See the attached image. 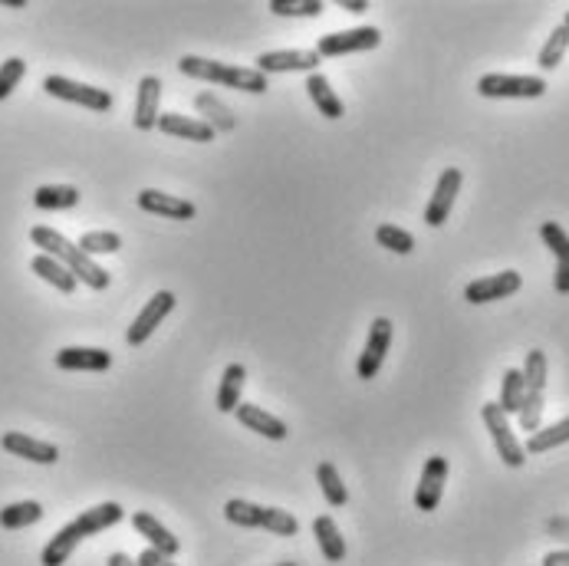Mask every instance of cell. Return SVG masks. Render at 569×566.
Returning a JSON list of instances; mask_svg holds the SVG:
<instances>
[{"mask_svg": "<svg viewBox=\"0 0 569 566\" xmlns=\"http://www.w3.org/2000/svg\"><path fill=\"white\" fill-rule=\"evenodd\" d=\"M122 514H125L122 504H116V501L89 507V511H83L76 520H70L66 527L56 530V534L50 537V543L40 553V563L43 566H63L66 560L73 557V550L79 547V543H83L86 537L102 534V530L116 527L119 520H122Z\"/></svg>", "mask_w": 569, "mask_h": 566, "instance_id": "1", "label": "cell"}, {"mask_svg": "<svg viewBox=\"0 0 569 566\" xmlns=\"http://www.w3.org/2000/svg\"><path fill=\"white\" fill-rule=\"evenodd\" d=\"M30 241L37 244L43 254H50V257L60 260V264L70 270V274H73L79 283H86V287H93V290H106V287H109V280H112L109 270H102L93 257H86L73 241H66L60 231L37 224V228L30 231Z\"/></svg>", "mask_w": 569, "mask_h": 566, "instance_id": "2", "label": "cell"}, {"mask_svg": "<svg viewBox=\"0 0 569 566\" xmlns=\"http://www.w3.org/2000/svg\"><path fill=\"white\" fill-rule=\"evenodd\" d=\"M178 70L191 76V79H201V83H214V86H227V89H237V93H267V76L257 70V66H227L218 60H204V56H181L178 60Z\"/></svg>", "mask_w": 569, "mask_h": 566, "instance_id": "3", "label": "cell"}, {"mask_svg": "<svg viewBox=\"0 0 569 566\" xmlns=\"http://www.w3.org/2000/svg\"><path fill=\"white\" fill-rule=\"evenodd\" d=\"M224 517L237 527H260V530H270V534H277V537H297L300 534V520L290 511H280V507H260V504L241 501V497H234V501L224 504Z\"/></svg>", "mask_w": 569, "mask_h": 566, "instance_id": "4", "label": "cell"}, {"mask_svg": "<svg viewBox=\"0 0 569 566\" xmlns=\"http://www.w3.org/2000/svg\"><path fill=\"white\" fill-rule=\"evenodd\" d=\"M477 93L484 99H540L546 93V79L543 76L487 73L477 79Z\"/></svg>", "mask_w": 569, "mask_h": 566, "instance_id": "5", "label": "cell"}, {"mask_svg": "<svg viewBox=\"0 0 569 566\" xmlns=\"http://www.w3.org/2000/svg\"><path fill=\"white\" fill-rule=\"evenodd\" d=\"M43 89H47L53 99H63V103H73V106H83V109H93V112H109L112 103H116L109 89L76 83V79H70V76H47L43 79Z\"/></svg>", "mask_w": 569, "mask_h": 566, "instance_id": "6", "label": "cell"}, {"mask_svg": "<svg viewBox=\"0 0 569 566\" xmlns=\"http://www.w3.org/2000/svg\"><path fill=\"white\" fill-rule=\"evenodd\" d=\"M481 418H484L487 432H491V438H494V448H497L500 461H504L507 468H523V461H527V451H523V445L517 441L514 428H510V418L500 412V405L497 402L481 405Z\"/></svg>", "mask_w": 569, "mask_h": 566, "instance_id": "7", "label": "cell"}, {"mask_svg": "<svg viewBox=\"0 0 569 566\" xmlns=\"http://www.w3.org/2000/svg\"><path fill=\"white\" fill-rule=\"evenodd\" d=\"M382 43L379 27H352V30H339V33H323L316 40V53L323 56H346V53H366L375 50Z\"/></svg>", "mask_w": 569, "mask_h": 566, "instance_id": "8", "label": "cell"}, {"mask_svg": "<svg viewBox=\"0 0 569 566\" xmlns=\"http://www.w3.org/2000/svg\"><path fill=\"white\" fill-rule=\"evenodd\" d=\"M389 346H392V320H389V316H375L372 326H369L366 349H362L359 362H356L359 379H375V376H379L382 362H385V356H389Z\"/></svg>", "mask_w": 569, "mask_h": 566, "instance_id": "9", "label": "cell"}, {"mask_svg": "<svg viewBox=\"0 0 569 566\" xmlns=\"http://www.w3.org/2000/svg\"><path fill=\"white\" fill-rule=\"evenodd\" d=\"M172 310H175V293L172 290H158L155 297L142 307V313L135 316V323L129 326V333H125V343H129V346L149 343V336L158 330V323H162Z\"/></svg>", "mask_w": 569, "mask_h": 566, "instance_id": "10", "label": "cell"}, {"mask_svg": "<svg viewBox=\"0 0 569 566\" xmlns=\"http://www.w3.org/2000/svg\"><path fill=\"white\" fill-rule=\"evenodd\" d=\"M523 287V277L517 270H500V274H491V277H481L464 287V300L474 303V307H481V303H494V300H507L514 297V293Z\"/></svg>", "mask_w": 569, "mask_h": 566, "instance_id": "11", "label": "cell"}, {"mask_svg": "<svg viewBox=\"0 0 569 566\" xmlns=\"http://www.w3.org/2000/svg\"><path fill=\"white\" fill-rule=\"evenodd\" d=\"M461 185H464L461 168H445V172H441L438 185H435V195H431L428 208H425V224H428V228H441V224L448 221L454 201H458Z\"/></svg>", "mask_w": 569, "mask_h": 566, "instance_id": "12", "label": "cell"}, {"mask_svg": "<svg viewBox=\"0 0 569 566\" xmlns=\"http://www.w3.org/2000/svg\"><path fill=\"white\" fill-rule=\"evenodd\" d=\"M320 53L316 50H270L257 56V70L270 76V73H316L320 70Z\"/></svg>", "mask_w": 569, "mask_h": 566, "instance_id": "13", "label": "cell"}, {"mask_svg": "<svg viewBox=\"0 0 569 566\" xmlns=\"http://www.w3.org/2000/svg\"><path fill=\"white\" fill-rule=\"evenodd\" d=\"M445 484H448V458H428L425 468H421V478H418V488H415V507L418 511H438L441 504V494H445Z\"/></svg>", "mask_w": 569, "mask_h": 566, "instance_id": "14", "label": "cell"}, {"mask_svg": "<svg viewBox=\"0 0 569 566\" xmlns=\"http://www.w3.org/2000/svg\"><path fill=\"white\" fill-rule=\"evenodd\" d=\"M139 208L149 211V214H158V218H172V221H191L198 214L195 201L165 195V191H155V188L139 191Z\"/></svg>", "mask_w": 569, "mask_h": 566, "instance_id": "15", "label": "cell"}, {"mask_svg": "<svg viewBox=\"0 0 569 566\" xmlns=\"http://www.w3.org/2000/svg\"><path fill=\"white\" fill-rule=\"evenodd\" d=\"M540 237L543 244L550 247L553 257H556V277H553V287L556 293H569V234L560 228L556 221H543L540 224Z\"/></svg>", "mask_w": 569, "mask_h": 566, "instance_id": "16", "label": "cell"}, {"mask_svg": "<svg viewBox=\"0 0 569 566\" xmlns=\"http://www.w3.org/2000/svg\"><path fill=\"white\" fill-rule=\"evenodd\" d=\"M0 445H4V451H10V455L33 461V464H56L60 461V448L50 445V441L30 438L24 432H7L4 438H0Z\"/></svg>", "mask_w": 569, "mask_h": 566, "instance_id": "17", "label": "cell"}, {"mask_svg": "<svg viewBox=\"0 0 569 566\" xmlns=\"http://www.w3.org/2000/svg\"><path fill=\"white\" fill-rule=\"evenodd\" d=\"M56 366L66 372H106L112 366V353L93 346H66L56 353Z\"/></svg>", "mask_w": 569, "mask_h": 566, "instance_id": "18", "label": "cell"}, {"mask_svg": "<svg viewBox=\"0 0 569 566\" xmlns=\"http://www.w3.org/2000/svg\"><path fill=\"white\" fill-rule=\"evenodd\" d=\"M234 415H237V422L250 428V432L264 435L270 441H283V438L290 435V428H287V422H283V418L270 415L267 409H260V405H254V402H241L234 409Z\"/></svg>", "mask_w": 569, "mask_h": 566, "instance_id": "19", "label": "cell"}, {"mask_svg": "<svg viewBox=\"0 0 569 566\" xmlns=\"http://www.w3.org/2000/svg\"><path fill=\"white\" fill-rule=\"evenodd\" d=\"M158 103H162V79L158 76H142L139 79V96H135V129L149 132L158 126Z\"/></svg>", "mask_w": 569, "mask_h": 566, "instance_id": "20", "label": "cell"}, {"mask_svg": "<svg viewBox=\"0 0 569 566\" xmlns=\"http://www.w3.org/2000/svg\"><path fill=\"white\" fill-rule=\"evenodd\" d=\"M132 527L139 530V534H142L145 540H149V547H152V550L165 553V557H175V553L181 550L178 537L162 524V520L152 517L149 511H135V514H132Z\"/></svg>", "mask_w": 569, "mask_h": 566, "instance_id": "21", "label": "cell"}, {"mask_svg": "<svg viewBox=\"0 0 569 566\" xmlns=\"http://www.w3.org/2000/svg\"><path fill=\"white\" fill-rule=\"evenodd\" d=\"M165 135H175V139H188V142H214V132L211 126H204L201 119H191V116H181V112H162L158 116V126Z\"/></svg>", "mask_w": 569, "mask_h": 566, "instance_id": "22", "label": "cell"}, {"mask_svg": "<svg viewBox=\"0 0 569 566\" xmlns=\"http://www.w3.org/2000/svg\"><path fill=\"white\" fill-rule=\"evenodd\" d=\"M313 534H316V543H320V550H323V557L329 563H343L346 560V537H343V530L336 527V520L333 517H316L313 520Z\"/></svg>", "mask_w": 569, "mask_h": 566, "instance_id": "23", "label": "cell"}, {"mask_svg": "<svg viewBox=\"0 0 569 566\" xmlns=\"http://www.w3.org/2000/svg\"><path fill=\"white\" fill-rule=\"evenodd\" d=\"M306 93H310L313 99V106L323 112L326 119H343L346 116V106H343V99H339L333 93V86H329V79L323 73H313L310 79H306Z\"/></svg>", "mask_w": 569, "mask_h": 566, "instance_id": "24", "label": "cell"}, {"mask_svg": "<svg viewBox=\"0 0 569 566\" xmlns=\"http://www.w3.org/2000/svg\"><path fill=\"white\" fill-rule=\"evenodd\" d=\"M30 270H33V274H37L40 280H47L50 287H56L60 293H73L76 283H79V280L70 274V270H66L60 260L50 257V254H37V257H33V260H30Z\"/></svg>", "mask_w": 569, "mask_h": 566, "instance_id": "25", "label": "cell"}, {"mask_svg": "<svg viewBox=\"0 0 569 566\" xmlns=\"http://www.w3.org/2000/svg\"><path fill=\"white\" fill-rule=\"evenodd\" d=\"M244 382H247V369L241 362H231L221 376V386H218V412H234L241 405V392H244Z\"/></svg>", "mask_w": 569, "mask_h": 566, "instance_id": "26", "label": "cell"}, {"mask_svg": "<svg viewBox=\"0 0 569 566\" xmlns=\"http://www.w3.org/2000/svg\"><path fill=\"white\" fill-rule=\"evenodd\" d=\"M195 109L204 116L201 119L204 126H211L214 132H231L234 129V112L227 109L214 93H198L195 96Z\"/></svg>", "mask_w": 569, "mask_h": 566, "instance_id": "27", "label": "cell"}, {"mask_svg": "<svg viewBox=\"0 0 569 566\" xmlns=\"http://www.w3.org/2000/svg\"><path fill=\"white\" fill-rule=\"evenodd\" d=\"M33 205L40 211H66L79 205V188L73 185H40L33 191Z\"/></svg>", "mask_w": 569, "mask_h": 566, "instance_id": "28", "label": "cell"}, {"mask_svg": "<svg viewBox=\"0 0 569 566\" xmlns=\"http://www.w3.org/2000/svg\"><path fill=\"white\" fill-rule=\"evenodd\" d=\"M40 520H43V507L37 501H17L0 511V527L4 530H24V527L40 524Z\"/></svg>", "mask_w": 569, "mask_h": 566, "instance_id": "29", "label": "cell"}, {"mask_svg": "<svg viewBox=\"0 0 569 566\" xmlns=\"http://www.w3.org/2000/svg\"><path fill=\"white\" fill-rule=\"evenodd\" d=\"M569 441V415L563 418V422H556L550 428H537V432L530 435V441L523 445V451L527 455H543V451H550V448H560Z\"/></svg>", "mask_w": 569, "mask_h": 566, "instance_id": "30", "label": "cell"}, {"mask_svg": "<svg viewBox=\"0 0 569 566\" xmlns=\"http://www.w3.org/2000/svg\"><path fill=\"white\" fill-rule=\"evenodd\" d=\"M316 481H320V491L333 507H346L349 504V491H346L343 478H339L333 461H323L320 468H316Z\"/></svg>", "mask_w": 569, "mask_h": 566, "instance_id": "31", "label": "cell"}, {"mask_svg": "<svg viewBox=\"0 0 569 566\" xmlns=\"http://www.w3.org/2000/svg\"><path fill=\"white\" fill-rule=\"evenodd\" d=\"M523 395H527V389H523V372L520 369H507L504 379H500V412H504L507 418L520 412L523 405Z\"/></svg>", "mask_w": 569, "mask_h": 566, "instance_id": "32", "label": "cell"}, {"mask_svg": "<svg viewBox=\"0 0 569 566\" xmlns=\"http://www.w3.org/2000/svg\"><path fill=\"white\" fill-rule=\"evenodd\" d=\"M566 50H569V27H556L550 37H546V43H543V50H540V56H537V66L543 73H550V70H556V66L563 63V56H566Z\"/></svg>", "mask_w": 569, "mask_h": 566, "instance_id": "33", "label": "cell"}, {"mask_svg": "<svg viewBox=\"0 0 569 566\" xmlns=\"http://www.w3.org/2000/svg\"><path fill=\"white\" fill-rule=\"evenodd\" d=\"M375 241L392 254H412L415 251V237L405 228H398V224H379V228H375Z\"/></svg>", "mask_w": 569, "mask_h": 566, "instance_id": "34", "label": "cell"}, {"mask_svg": "<svg viewBox=\"0 0 569 566\" xmlns=\"http://www.w3.org/2000/svg\"><path fill=\"white\" fill-rule=\"evenodd\" d=\"M76 247L83 251L86 257H96V254H116L122 247V237L116 231H89L76 241Z\"/></svg>", "mask_w": 569, "mask_h": 566, "instance_id": "35", "label": "cell"}, {"mask_svg": "<svg viewBox=\"0 0 569 566\" xmlns=\"http://www.w3.org/2000/svg\"><path fill=\"white\" fill-rule=\"evenodd\" d=\"M520 372H523V389L543 395V389H546V353L543 349H530Z\"/></svg>", "mask_w": 569, "mask_h": 566, "instance_id": "36", "label": "cell"}, {"mask_svg": "<svg viewBox=\"0 0 569 566\" xmlns=\"http://www.w3.org/2000/svg\"><path fill=\"white\" fill-rule=\"evenodd\" d=\"M270 10L277 17H320L326 4L323 0H270Z\"/></svg>", "mask_w": 569, "mask_h": 566, "instance_id": "37", "label": "cell"}, {"mask_svg": "<svg viewBox=\"0 0 569 566\" xmlns=\"http://www.w3.org/2000/svg\"><path fill=\"white\" fill-rule=\"evenodd\" d=\"M24 73H27V63L20 60V56H10L7 63H0V103H4V99L20 86Z\"/></svg>", "mask_w": 569, "mask_h": 566, "instance_id": "38", "label": "cell"}, {"mask_svg": "<svg viewBox=\"0 0 569 566\" xmlns=\"http://www.w3.org/2000/svg\"><path fill=\"white\" fill-rule=\"evenodd\" d=\"M135 560H139V566H178L175 557H165V553H158L152 547H145Z\"/></svg>", "mask_w": 569, "mask_h": 566, "instance_id": "39", "label": "cell"}, {"mask_svg": "<svg viewBox=\"0 0 569 566\" xmlns=\"http://www.w3.org/2000/svg\"><path fill=\"white\" fill-rule=\"evenodd\" d=\"M540 566H569V550H550Z\"/></svg>", "mask_w": 569, "mask_h": 566, "instance_id": "40", "label": "cell"}, {"mask_svg": "<svg viewBox=\"0 0 569 566\" xmlns=\"http://www.w3.org/2000/svg\"><path fill=\"white\" fill-rule=\"evenodd\" d=\"M109 566H139V560H132L129 553H109Z\"/></svg>", "mask_w": 569, "mask_h": 566, "instance_id": "41", "label": "cell"}, {"mask_svg": "<svg viewBox=\"0 0 569 566\" xmlns=\"http://www.w3.org/2000/svg\"><path fill=\"white\" fill-rule=\"evenodd\" d=\"M343 7L349 10V14H362V10H369L366 0H343Z\"/></svg>", "mask_w": 569, "mask_h": 566, "instance_id": "42", "label": "cell"}, {"mask_svg": "<svg viewBox=\"0 0 569 566\" xmlns=\"http://www.w3.org/2000/svg\"><path fill=\"white\" fill-rule=\"evenodd\" d=\"M550 530H566V534H569V527L563 524V520H553V524H550ZM569 540V537H566Z\"/></svg>", "mask_w": 569, "mask_h": 566, "instance_id": "43", "label": "cell"}, {"mask_svg": "<svg viewBox=\"0 0 569 566\" xmlns=\"http://www.w3.org/2000/svg\"><path fill=\"white\" fill-rule=\"evenodd\" d=\"M563 27H569V10H566V17H563Z\"/></svg>", "mask_w": 569, "mask_h": 566, "instance_id": "44", "label": "cell"}, {"mask_svg": "<svg viewBox=\"0 0 569 566\" xmlns=\"http://www.w3.org/2000/svg\"><path fill=\"white\" fill-rule=\"evenodd\" d=\"M277 566H297V563H277Z\"/></svg>", "mask_w": 569, "mask_h": 566, "instance_id": "45", "label": "cell"}]
</instances>
